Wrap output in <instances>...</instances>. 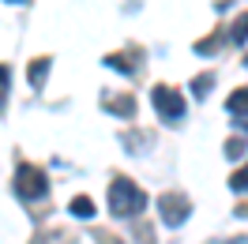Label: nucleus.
<instances>
[{
    "label": "nucleus",
    "mask_w": 248,
    "mask_h": 244,
    "mask_svg": "<svg viewBox=\"0 0 248 244\" xmlns=\"http://www.w3.org/2000/svg\"><path fill=\"white\" fill-rule=\"evenodd\" d=\"M226 109H230L233 117H241V113H248V87H241V91H233L230 98H226Z\"/></svg>",
    "instance_id": "nucleus-9"
},
{
    "label": "nucleus",
    "mask_w": 248,
    "mask_h": 244,
    "mask_svg": "<svg viewBox=\"0 0 248 244\" xmlns=\"http://www.w3.org/2000/svg\"><path fill=\"white\" fill-rule=\"evenodd\" d=\"M46 76H49V57H38V61H31V68H27V79H31L34 91H42V87H46Z\"/></svg>",
    "instance_id": "nucleus-7"
},
{
    "label": "nucleus",
    "mask_w": 248,
    "mask_h": 244,
    "mask_svg": "<svg viewBox=\"0 0 248 244\" xmlns=\"http://www.w3.org/2000/svg\"><path fill=\"white\" fill-rule=\"evenodd\" d=\"M16 196L23 203H42L49 196V177L42 166H31V162H23L16 169Z\"/></svg>",
    "instance_id": "nucleus-2"
},
{
    "label": "nucleus",
    "mask_w": 248,
    "mask_h": 244,
    "mask_svg": "<svg viewBox=\"0 0 248 244\" xmlns=\"http://www.w3.org/2000/svg\"><path fill=\"white\" fill-rule=\"evenodd\" d=\"M140 49H128V53H109L106 57V68H113V72H124V76H136L140 72Z\"/></svg>",
    "instance_id": "nucleus-5"
},
{
    "label": "nucleus",
    "mask_w": 248,
    "mask_h": 244,
    "mask_svg": "<svg viewBox=\"0 0 248 244\" xmlns=\"http://www.w3.org/2000/svg\"><path fill=\"white\" fill-rule=\"evenodd\" d=\"M98 244H117V237L113 233H98Z\"/></svg>",
    "instance_id": "nucleus-16"
},
{
    "label": "nucleus",
    "mask_w": 248,
    "mask_h": 244,
    "mask_svg": "<svg viewBox=\"0 0 248 244\" xmlns=\"http://www.w3.org/2000/svg\"><path fill=\"white\" fill-rule=\"evenodd\" d=\"M188 214H192V203H188V196H181V192H166V196H158V218H162L170 229L185 226Z\"/></svg>",
    "instance_id": "nucleus-4"
},
{
    "label": "nucleus",
    "mask_w": 248,
    "mask_h": 244,
    "mask_svg": "<svg viewBox=\"0 0 248 244\" xmlns=\"http://www.w3.org/2000/svg\"><path fill=\"white\" fill-rule=\"evenodd\" d=\"M245 151H248V143H245L241 136L226 139V147H222V154H226V158H233V162H237V158H245Z\"/></svg>",
    "instance_id": "nucleus-12"
},
{
    "label": "nucleus",
    "mask_w": 248,
    "mask_h": 244,
    "mask_svg": "<svg viewBox=\"0 0 248 244\" xmlns=\"http://www.w3.org/2000/svg\"><path fill=\"white\" fill-rule=\"evenodd\" d=\"M245 64H248V57H245Z\"/></svg>",
    "instance_id": "nucleus-19"
},
{
    "label": "nucleus",
    "mask_w": 248,
    "mask_h": 244,
    "mask_svg": "<svg viewBox=\"0 0 248 244\" xmlns=\"http://www.w3.org/2000/svg\"><path fill=\"white\" fill-rule=\"evenodd\" d=\"M222 42H226L222 34H211V38H200V42H196V53H203V57H211V53H218V49H222Z\"/></svg>",
    "instance_id": "nucleus-13"
},
{
    "label": "nucleus",
    "mask_w": 248,
    "mask_h": 244,
    "mask_svg": "<svg viewBox=\"0 0 248 244\" xmlns=\"http://www.w3.org/2000/svg\"><path fill=\"white\" fill-rule=\"evenodd\" d=\"M94 211H98V207H94L91 196H76V199H72V214H76V218H83V222H87V218H94Z\"/></svg>",
    "instance_id": "nucleus-10"
},
{
    "label": "nucleus",
    "mask_w": 248,
    "mask_h": 244,
    "mask_svg": "<svg viewBox=\"0 0 248 244\" xmlns=\"http://www.w3.org/2000/svg\"><path fill=\"white\" fill-rule=\"evenodd\" d=\"M211 87H215V72H203V76L192 79V94H196V98H207Z\"/></svg>",
    "instance_id": "nucleus-11"
},
{
    "label": "nucleus",
    "mask_w": 248,
    "mask_h": 244,
    "mask_svg": "<svg viewBox=\"0 0 248 244\" xmlns=\"http://www.w3.org/2000/svg\"><path fill=\"white\" fill-rule=\"evenodd\" d=\"M8 4H27V0H8Z\"/></svg>",
    "instance_id": "nucleus-18"
},
{
    "label": "nucleus",
    "mask_w": 248,
    "mask_h": 244,
    "mask_svg": "<svg viewBox=\"0 0 248 244\" xmlns=\"http://www.w3.org/2000/svg\"><path fill=\"white\" fill-rule=\"evenodd\" d=\"M8 91H12V68L0 64V109L8 106Z\"/></svg>",
    "instance_id": "nucleus-14"
},
{
    "label": "nucleus",
    "mask_w": 248,
    "mask_h": 244,
    "mask_svg": "<svg viewBox=\"0 0 248 244\" xmlns=\"http://www.w3.org/2000/svg\"><path fill=\"white\" fill-rule=\"evenodd\" d=\"M151 106L158 109L162 121H170V124H181V121H185V113H188L185 94L173 91V87H166V83H158L155 91H151Z\"/></svg>",
    "instance_id": "nucleus-3"
},
{
    "label": "nucleus",
    "mask_w": 248,
    "mask_h": 244,
    "mask_svg": "<svg viewBox=\"0 0 248 244\" xmlns=\"http://www.w3.org/2000/svg\"><path fill=\"white\" fill-rule=\"evenodd\" d=\"M109 211L117 218H136V214L147 211V192L132 177H113V184H109Z\"/></svg>",
    "instance_id": "nucleus-1"
},
{
    "label": "nucleus",
    "mask_w": 248,
    "mask_h": 244,
    "mask_svg": "<svg viewBox=\"0 0 248 244\" xmlns=\"http://www.w3.org/2000/svg\"><path fill=\"white\" fill-rule=\"evenodd\" d=\"M230 188L237 192V196H248V166H245V169H237V173L230 177Z\"/></svg>",
    "instance_id": "nucleus-15"
},
{
    "label": "nucleus",
    "mask_w": 248,
    "mask_h": 244,
    "mask_svg": "<svg viewBox=\"0 0 248 244\" xmlns=\"http://www.w3.org/2000/svg\"><path fill=\"white\" fill-rule=\"evenodd\" d=\"M230 42H233V46H245V42H248V12H241V15L233 19V27H230Z\"/></svg>",
    "instance_id": "nucleus-8"
},
{
    "label": "nucleus",
    "mask_w": 248,
    "mask_h": 244,
    "mask_svg": "<svg viewBox=\"0 0 248 244\" xmlns=\"http://www.w3.org/2000/svg\"><path fill=\"white\" fill-rule=\"evenodd\" d=\"M102 106L109 113H117V117H136V102H132V94H121V98H113V94H102Z\"/></svg>",
    "instance_id": "nucleus-6"
},
{
    "label": "nucleus",
    "mask_w": 248,
    "mask_h": 244,
    "mask_svg": "<svg viewBox=\"0 0 248 244\" xmlns=\"http://www.w3.org/2000/svg\"><path fill=\"white\" fill-rule=\"evenodd\" d=\"M248 237H226V244H245Z\"/></svg>",
    "instance_id": "nucleus-17"
}]
</instances>
